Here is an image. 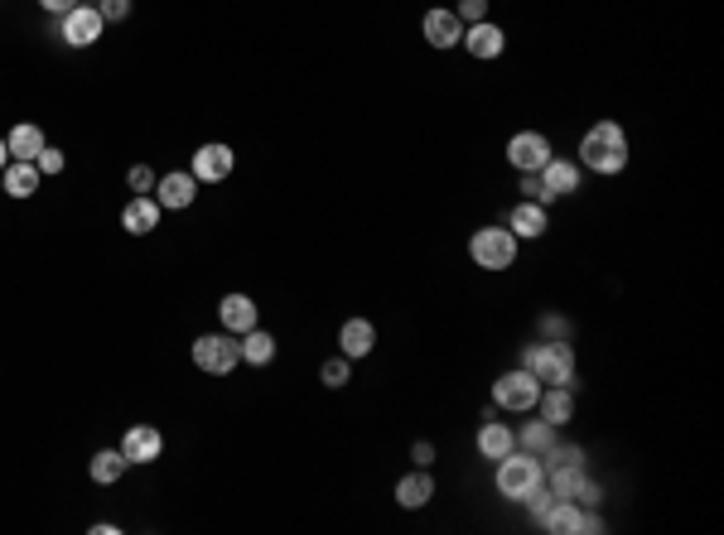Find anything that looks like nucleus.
<instances>
[{
  "label": "nucleus",
  "mask_w": 724,
  "mask_h": 535,
  "mask_svg": "<svg viewBox=\"0 0 724 535\" xmlns=\"http://www.w3.org/2000/svg\"><path fill=\"white\" fill-rule=\"evenodd\" d=\"M580 164L589 174H623L628 169V135L618 121H594L580 140Z\"/></svg>",
  "instance_id": "1"
},
{
  "label": "nucleus",
  "mask_w": 724,
  "mask_h": 535,
  "mask_svg": "<svg viewBox=\"0 0 724 535\" xmlns=\"http://www.w3.org/2000/svg\"><path fill=\"white\" fill-rule=\"evenodd\" d=\"M522 367H527L541 386H580V362H575V348L570 343H531L522 348Z\"/></svg>",
  "instance_id": "2"
},
{
  "label": "nucleus",
  "mask_w": 724,
  "mask_h": 535,
  "mask_svg": "<svg viewBox=\"0 0 724 535\" xmlns=\"http://www.w3.org/2000/svg\"><path fill=\"white\" fill-rule=\"evenodd\" d=\"M541 478H546V463L536 454H527V449H512L507 458H498V492L507 502H522Z\"/></svg>",
  "instance_id": "3"
},
{
  "label": "nucleus",
  "mask_w": 724,
  "mask_h": 535,
  "mask_svg": "<svg viewBox=\"0 0 724 535\" xmlns=\"http://www.w3.org/2000/svg\"><path fill=\"white\" fill-rule=\"evenodd\" d=\"M242 362V338L237 333H203L194 338V367L208 376H227Z\"/></svg>",
  "instance_id": "4"
},
{
  "label": "nucleus",
  "mask_w": 724,
  "mask_h": 535,
  "mask_svg": "<svg viewBox=\"0 0 724 535\" xmlns=\"http://www.w3.org/2000/svg\"><path fill=\"white\" fill-rule=\"evenodd\" d=\"M469 256H474V266H483V270H512V261H517V237H512L507 227H478L474 237H469Z\"/></svg>",
  "instance_id": "5"
},
{
  "label": "nucleus",
  "mask_w": 724,
  "mask_h": 535,
  "mask_svg": "<svg viewBox=\"0 0 724 535\" xmlns=\"http://www.w3.org/2000/svg\"><path fill=\"white\" fill-rule=\"evenodd\" d=\"M536 401H541V381L527 367H512V372H502L493 381V405H502V410L527 415V410H536Z\"/></svg>",
  "instance_id": "6"
},
{
  "label": "nucleus",
  "mask_w": 724,
  "mask_h": 535,
  "mask_svg": "<svg viewBox=\"0 0 724 535\" xmlns=\"http://www.w3.org/2000/svg\"><path fill=\"white\" fill-rule=\"evenodd\" d=\"M546 160H551V140L541 131H517L507 140V164L517 174H536V169H546Z\"/></svg>",
  "instance_id": "7"
},
{
  "label": "nucleus",
  "mask_w": 724,
  "mask_h": 535,
  "mask_svg": "<svg viewBox=\"0 0 724 535\" xmlns=\"http://www.w3.org/2000/svg\"><path fill=\"white\" fill-rule=\"evenodd\" d=\"M63 25H58V34H63V44H73V49H92L97 39H102V15L92 10V5H73L68 15H58Z\"/></svg>",
  "instance_id": "8"
},
{
  "label": "nucleus",
  "mask_w": 724,
  "mask_h": 535,
  "mask_svg": "<svg viewBox=\"0 0 724 535\" xmlns=\"http://www.w3.org/2000/svg\"><path fill=\"white\" fill-rule=\"evenodd\" d=\"M198 198V179L189 174V169H174V174H165L160 184H155V203L165 208V213H184V208H194Z\"/></svg>",
  "instance_id": "9"
},
{
  "label": "nucleus",
  "mask_w": 724,
  "mask_h": 535,
  "mask_svg": "<svg viewBox=\"0 0 724 535\" xmlns=\"http://www.w3.org/2000/svg\"><path fill=\"white\" fill-rule=\"evenodd\" d=\"M232 164H237V155H232V145H203V150H194V174L198 184H223L227 174H232Z\"/></svg>",
  "instance_id": "10"
},
{
  "label": "nucleus",
  "mask_w": 724,
  "mask_h": 535,
  "mask_svg": "<svg viewBox=\"0 0 724 535\" xmlns=\"http://www.w3.org/2000/svg\"><path fill=\"white\" fill-rule=\"evenodd\" d=\"M420 34H425L430 49H459V39H464V20H459L454 10H425Z\"/></svg>",
  "instance_id": "11"
},
{
  "label": "nucleus",
  "mask_w": 724,
  "mask_h": 535,
  "mask_svg": "<svg viewBox=\"0 0 724 535\" xmlns=\"http://www.w3.org/2000/svg\"><path fill=\"white\" fill-rule=\"evenodd\" d=\"M160 217H165V208H160L150 193H136V198L121 208V227H126L131 237H150V232H160Z\"/></svg>",
  "instance_id": "12"
},
{
  "label": "nucleus",
  "mask_w": 724,
  "mask_h": 535,
  "mask_svg": "<svg viewBox=\"0 0 724 535\" xmlns=\"http://www.w3.org/2000/svg\"><path fill=\"white\" fill-rule=\"evenodd\" d=\"M121 454H126V463H155L165 454V434L155 425H131L121 439Z\"/></svg>",
  "instance_id": "13"
},
{
  "label": "nucleus",
  "mask_w": 724,
  "mask_h": 535,
  "mask_svg": "<svg viewBox=\"0 0 724 535\" xmlns=\"http://www.w3.org/2000/svg\"><path fill=\"white\" fill-rule=\"evenodd\" d=\"M507 232H512L517 241H536V237H546V232H551V217H546V208H541V203H527V198H522V203L507 213Z\"/></svg>",
  "instance_id": "14"
},
{
  "label": "nucleus",
  "mask_w": 724,
  "mask_h": 535,
  "mask_svg": "<svg viewBox=\"0 0 724 535\" xmlns=\"http://www.w3.org/2000/svg\"><path fill=\"white\" fill-rule=\"evenodd\" d=\"M459 44H464L474 58H483V63H488V58H502V49H507V34H502L493 20H478V25H464V39H459Z\"/></svg>",
  "instance_id": "15"
},
{
  "label": "nucleus",
  "mask_w": 724,
  "mask_h": 535,
  "mask_svg": "<svg viewBox=\"0 0 724 535\" xmlns=\"http://www.w3.org/2000/svg\"><path fill=\"white\" fill-rule=\"evenodd\" d=\"M39 164L34 160H10L0 169V188H5V198H34L39 193Z\"/></svg>",
  "instance_id": "16"
},
{
  "label": "nucleus",
  "mask_w": 724,
  "mask_h": 535,
  "mask_svg": "<svg viewBox=\"0 0 724 535\" xmlns=\"http://www.w3.org/2000/svg\"><path fill=\"white\" fill-rule=\"evenodd\" d=\"M372 348H377V328H372L367 319H348L343 328H338V352H343L348 362L367 357Z\"/></svg>",
  "instance_id": "17"
},
{
  "label": "nucleus",
  "mask_w": 724,
  "mask_h": 535,
  "mask_svg": "<svg viewBox=\"0 0 724 535\" xmlns=\"http://www.w3.org/2000/svg\"><path fill=\"white\" fill-rule=\"evenodd\" d=\"M396 502L406 511H420L435 502V478H430V468H416V473H406V478L396 482Z\"/></svg>",
  "instance_id": "18"
},
{
  "label": "nucleus",
  "mask_w": 724,
  "mask_h": 535,
  "mask_svg": "<svg viewBox=\"0 0 724 535\" xmlns=\"http://www.w3.org/2000/svg\"><path fill=\"white\" fill-rule=\"evenodd\" d=\"M541 531H551V535H580V531H585V507H575V502L556 497V502H551V511L541 516Z\"/></svg>",
  "instance_id": "19"
},
{
  "label": "nucleus",
  "mask_w": 724,
  "mask_h": 535,
  "mask_svg": "<svg viewBox=\"0 0 724 535\" xmlns=\"http://www.w3.org/2000/svg\"><path fill=\"white\" fill-rule=\"evenodd\" d=\"M218 319H223L227 333H251L256 328V304H251V295H223V304H218Z\"/></svg>",
  "instance_id": "20"
},
{
  "label": "nucleus",
  "mask_w": 724,
  "mask_h": 535,
  "mask_svg": "<svg viewBox=\"0 0 724 535\" xmlns=\"http://www.w3.org/2000/svg\"><path fill=\"white\" fill-rule=\"evenodd\" d=\"M541 420H551V425H570V415H575V386H541Z\"/></svg>",
  "instance_id": "21"
},
{
  "label": "nucleus",
  "mask_w": 724,
  "mask_h": 535,
  "mask_svg": "<svg viewBox=\"0 0 724 535\" xmlns=\"http://www.w3.org/2000/svg\"><path fill=\"white\" fill-rule=\"evenodd\" d=\"M517 449V434L507 425H498V420H483V429H478V454L488 458V463H498V458H507Z\"/></svg>",
  "instance_id": "22"
},
{
  "label": "nucleus",
  "mask_w": 724,
  "mask_h": 535,
  "mask_svg": "<svg viewBox=\"0 0 724 535\" xmlns=\"http://www.w3.org/2000/svg\"><path fill=\"white\" fill-rule=\"evenodd\" d=\"M541 179H546V188H551V198H570V193H580V169L570 160H546V169H541Z\"/></svg>",
  "instance_id": "23"
},
{
  "label": "nucleus",
  "mask_w": 724,
  "mask_h": 535,
  "mask_svg": "<svg viewBox=\"0 0 724 535\" xmlns=\"http://www.w3.org/2000/svg\"><path fill=\"white\" fill-rule=\"evenodd\" d=\"M5 145H10V160H39V150H44L49 140H44V131H39V126L20 121L15 131L5 135Z\"/></svg>",
  "instance_id": "24"
},
{
  "label": "nucleus",
  "mask_w": 724,
  "mask_h": 535,
  "mask_svg": "<svg viewBox=\"0 0 724 535\" xmlns=\"http://www.w3.org/2000/svg\"><path fill=\"white\" fill-rule=\"evenodd\" d=\"M585 478H589L585 463H551V468H546V487H551L556 497H565V502L575 497V487H580Z\"/></svg>",
  "instance_id": "25"
},
{
  "label": "nucleus",
  "mask_w": 724,
  "mask_h": 535,
  "mask_svg": "<svg viewBox=\"0 0 724 535\" xmlns=\"http://www.w3.org/2000/svg\"><path fill=\"white\" fill-rule=\"evenodd\" d=\"M242 362H251V367H266V362H276V338L256 323L251 333H242Z\"/></svg>",
  "instance_id": "26"
},
{
  "label": "nucleus",
  "mask_w": 724,
  "mask_h": 535,
  "mask_svg": "<svg viewBox=\"0 0 724 535\" xmlns=\"http://www.w3.org/2000/svg\"><path fill=\"white\" fill-rule=\"evenodd\" d=\"M126 468H131V463H126V454H121V449H97V454H92V463H87L92 482H102V487H112Z\"/></svg>",
  "instance_id": "27"
},
{
  "label": "nucleus",
  "mask_w": 724,
  "mask_h": 535,
  "mask_svg": "<svg viewBox=\"0 0 724 535\" xmlns=\"http://www.w3.org/2000/svg\"><path fill=\"white\" fill-rule=\"evenodd\" d=\"M551 444H556V425H551V420H531V425L517 429V449H527V454H536V458L546 454Z\"/></svg>",
  "instance_id": "28"
},
{
  "label": "nucleus",
  "mask_w": 724,
  "mask_h": 535,
  "mask_svg": "<svg viewBox=\"0 0 724 535\" xmlns=\"http://www.w3.org/2000/svg\"><path fill=\"white\" fill-rule=\"evenodd\" d=\"M319 381H324V386H329V391H343V386H348V381H353V362H348V357H343V352H338V357H329V362H324V367H319Z\"/></svg>",
  "instance_id": "29"
},
{
  "label": "nucleus",
  "mask_w": 724,
  "mask_h": 535,
  "mask_svg": "<svg viewBox=\"0 0 724 535\" xmlns=\"http://www.w3.org/2000/svg\"><path fill=\"white\" fill-rule=\"evenodd\" d=\"M536 328H541V338H546V343H570V333H575V328H570V319H565V314H556V309H551V314H541V323H536Z\"/></svg>",
  "instance_id": "30"
},
{
  "label": "nucleus",
  "mask_w": 724,
  "mask_h": 535,
  "mask_svg": "<svg viewBox=\"0 0 724 535\" xmlns=\"http://www.w3.org/2000/svg\"><path fill=\"white\" fill-rule=\"evenodd\" d=\"M522 198H527V203H541V208L556 203L551 188H546V179H541V169H536V174H522Z\"/></svg>",
  "instance_id": "31"
},
{
  "label": "nucleus",
  "mask_w": 724,
  "mask_h": 535,
  "mask_svg": "<svg viewBox=\"0 0 724 535\" xmlns=\"http://www.w3.org/2000/svg\"><path fill=\"white\" fill-rule=\"evenodd\" d=\"M522 502H527V511L536 516V521H541V516L551 511V502H556V492H551V487H546V478H541V482H536V487L527 492V497H522Z\"/></svg>",
  "instance_id": "32"
},
{
  "label": "nucleus",
  "mask_w": 724,
  "mask_h": 535,
  "mask_svg": "<svg viewBox=\"0 0 724 535\" xmlns=\"http://www.w3.org/2000/svg\"><path fill=\"white\" fill-rule=\"evenodd\" d=\"M570 502H575V507H599V502H604V492H599V482H580V487H575V497H570Z\"/></svg>",
  "instance_id": "33"
},
{
  "label": "nucleus",
  "mask_w": 724,
  "mask_h": 535,
  "mask_svg": "<svg viewBox=\"0 0 724 535\" xmlns=\"http://www.w3.org/2000/svg\"><path fill=\"white\" fill-rule=\"evenodd\" d=\"M464 25H478V20H488V0H459V10H454Z\"/></svg>",
  "instance_id": "34"
},
{
  "label": "nucleus",
  "mask_w": 724,
  "mask_h": 535,
  "mask_svg": "<svg viewBox=\"0 0 724 535\" xmlns=\"http://www.w3.org/2000/svg\"><path fill=\"white\" fill-rule=\"evenodd\" d=\"M34 164H39V174H63V164H68V160H63V150H54V145H44V150H39V160H34Z\"/></svg>",
  "instance_id": "35"
},
{
  "label": "nucleus",
  "mask_w": 724,
  "mask_h": 535,
  "mask_svg": "<svg viewBox=\"0 0 724 535\" xmlns=\"http://www.w3.org/2000/svg\"><path fill=\"white\" fill-rule=\"evenodd\" d=\"M126 179H131V193H150V188H155V169H145V164H136V169H131Z\"/></svg>",
  "instance_id": "36"
},
{
  "label": "nucleus",
  "mask_w": 724,
  "mask_h": 535,
  "mask_svg": "<svg viewBox=\"0 0 724 535\" xmlns=\"http://www.w3.org/2000/svg\"><path fill=\"white\" fill-rule=\"evenodd\" d=\"M97 15H102V20H126V15H131V0H102Z\"/></svg>",
  "instance_id": "37"
},
{
  "label": "nucleus",
  "mask_w": 724,
  "mask_h": 535,
  "mask_svg": "<svg viewBox=\"0 0 724 535\" xmlns=\"http://www.w3.org/2000/svg\"><path fill=\"white\" fill-rule=\"evenodd\" d=\"M411 463H416V468H430V463H435V444H425V439H420L416 449H411Z\"/></svg>",
  "instance_id": "38"
},
{
  "label": "nucleus",
  "mask_w": 724,
  "mask_h": 535,
  "mask_svg": "<svg viewBox=\"0 0 724 535\" xmlns=\"http://www.w3.org/2000/svg\"><path fill=\"white\" fill-rule=\"evenodd\" d=\"M78 0H39V10H49V15H68Z\"/></svg>",
  "instance_id": "39"
},
{
  "label": "nucleus",
  "mask_w": 724,
  "mask_h": 535,
  "mask_svg": "<svg viewBox=\"0 0 724 535\" xmlns=\"http://www.w3.org/2000/svg\"><path fill=\"white\" fill-rule=\"evenodd\" d=\"M599 531H604V516L589 507V511H585V535H599Z\"/></svg>",
  "instance_id": "40"
},
{
  "label": "nucleus",
  "mask_w": 724,
  "mask_h": 535,
  "mask_svg": "<svg viewBox=\"0 0 724 535\" xmlns=\"http://www.w3.org/2000/svg\"><path fill=\"white\" fill-rule=\"evenodd\" d=\"M5 164H10V145L0 140V169H5Z\"/></svg>",
  "instance_id": "41"
}]
</instances>
